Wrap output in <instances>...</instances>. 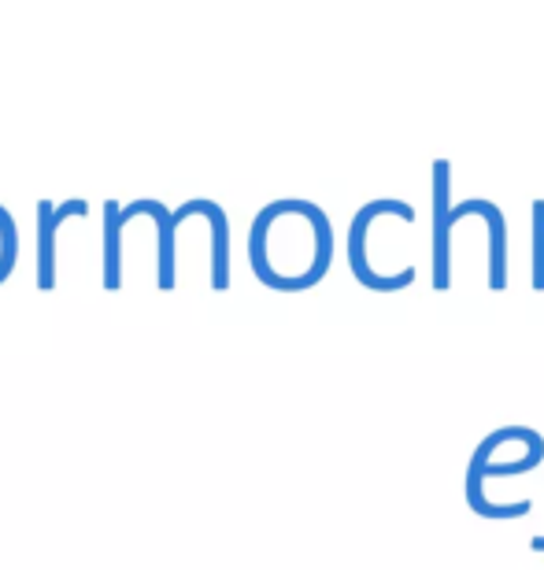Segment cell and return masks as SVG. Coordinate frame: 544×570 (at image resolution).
<instances>
[{"label":"cell","instance_id":"9","mask_svg":"<svg viewBox=\"0 0 544 570\" xmlns=\"http://www.w3.org/2000/svg\"><path fill=\"white\" fill-rule=\"evenodd\" d=\"M530 223H534V248H530V267H534V275H530V285H534L537 293H544V200H534Z\"/></svg>","mask_w":544,"mask_h":570},{"label":"cell","instance_id":"7","mask_svg":"<svg viewBox=\"0 0 544 570\" xmlns=\"http://www.w3.org/2000/svg\"><path fill=\"white\" fill-rule=\"evenodd\" d=\"M467 215H478L485 223V230H489V289L504 293L507 289V219H504V212L496 208L493 200L471 197L452 208V226H459Z\"/></svg>","mask_w":544,"mask_h":570},{"label":"cell","instance_id":"3","mask_svg":"<svg viewBox=\"0 0 544 570\" xmlns=\"http://www.w3.org/2000/svg\"><path fill=\"white\" fill-rule=\"evenodd\" d=\"M544 463V452H530L523 455V460H512V463H496L493 460V449H489V441H478V449H474L471 455V463H467V504L474 515H482V519H493V522H501V519H523L534 511V500H515V504H493L489 497H485V478H518V474H530V471H537V466Z\"/></svg>","mask_w":544,"mask_h":570},{"label":"cell","instance_id":"1","mask_svg":"<svg viewBox=\"0 0 544 570\" xmlns=\"http://www.w3.org/2000/svg\"><path fill=\"white\" fill-rule=\"evenodd\" d=\"M248 267L275 293H308L334 267V223L319 204L270 200L248 226Z\"/></svg>","mask_w":544,"mask_h":570},{"label":"cell","instance_id":"8","mask_svg":"<svg viewBox=\"0 0 544 570\" xmlns=\"http://www.w3.org/2000/svg\"><path fill=\"white\" fill-rule=\"evenodd\" d=\"M16 264H19V230H16V219L8 215V208L0 204V285L11 278Z\"/></svg>","mask_w":544,"mask_h":570},{"label":"cell","instance_id":"6","mask_svg":"<svg viewBox=\"0 0 544 570\" xmlns=\"http://www.w3.org/2000/svg\"><path fill=\"white\" fill-rule=\"evenodd\" d=\"M89 204L82 197H71L63 204L38 200V289H56V234L67 219H86Z\"/></svg>","mask_w":544,"mask_h":570},{"label":"cell","instance_id":"10","mask_svg":"<svg viewBox=\"0 0 544 570\" xmlns=\"http://www.w3.org/2000/svg\"><path fill=\"white\" fill-rule=\"evenodd\" d=\"M530 549H534V552H544V533H541V538L530 541Z\"/></svg>","mask_w":544,"mask_h":570},{"label":"cell","instance_id":"5","mask_svg":"<svg viewBox=\"0 0 544 570\" xmlns=\"http://www.w3.org/2000/svg\"><path fill=\"white\" fill-rule=\"evenodd\" d=\"M452 164L434 159V289H452Z\"/></svg>","mask_w":544,"mask_h":570},{"label":"cell","instance_id":"2","mask_svg":"<svg viewBox=\"0 0 544 570\" xmlns=\"http://www.w3.org/2000/svg\"><path fill=\"white\" fill-rule=\"evenodd\" d=\"M219 208L215 200L208 197H192L186 200L181 208H167V204L160 200H133L130 208H122V204L108 200L105 204V278H100V285H105L108 293H119L122 289V230L141 219V215H152L156 223V285H160L164 293H171L178 285V256H175V230L178 223L192 219V215H200V219H208V215Z\"/></svg>","mask_w":544,"mask_h":570},{"label":"cell","instance_id":"4","mask_svg":"<svg viewBox=\"0 0 544 570\" xmlns=\"http://www.w3.org/2000/svg\"><path fill=\"white\" fill-rule=\"evenodd\" d=\"M400 208H407V200L382 197V200L363 204V208L353 215V223H348V267H353V278L363 285V289H370V293H400V289H407V285L385 278L382 271L367 259V245H370L374 223L385 219V215H393V212H400Z\"/></svg>","mask_w":544,"mask_h":570}]
</instances>
